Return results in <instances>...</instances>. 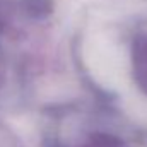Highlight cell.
<instances>
[{
  "label": "cell",
  "instance_id": "obj_1",
  "mask_svg": "<svg viewBox=\"0 0 147 147\" xmlns=\"http://www.w3.org/2000/svg\"><path fill=\"white\" fill-rule=\"evenodd\" d=\"M84 58L99 82L111 87H118L121 84L125 75L123 53L110 38L96 34L87 39L84 45Z\"/></svg>",
  "mask_w": 147,
  "mask_h": 147
}]
</instances>
